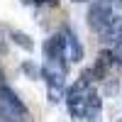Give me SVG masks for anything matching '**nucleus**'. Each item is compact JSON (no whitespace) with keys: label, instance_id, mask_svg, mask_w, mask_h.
<instances>
[{"label":"nucleus","instance_id":"f257e3e1","mask_svg":"<svg viewBox=\"0 0 122 122\" xmlns=\"http://www.w3.org/2000/svg\"><path fill=\"white\" fill-rule=\"evenodd\" d=\"M0 103H3V105H5L15 117H20V120L25 122V117H27V107H25V103L17 98L15 90H12V88H7L5 83L0 86Z\"/></svg>","mask_w":122,"mask_h":122},{"label":"nucleus","instance_id":"f03ea898","mask_svg":"<svg viewBox=\"0 0 122 122\" xmlns=\"http://www.w3.org/2000/svg\"><path fill=\"white\" fill-rule=\"evenodd\" d=\"M112 17V10L105 7V5H100V3H93V7L88 10V25L93 27V29H103V25L107 22V20Z\"/></svg>","mask_w":122,"mask_h":122},{"label":"nucleus","instance_id":"7ed1b4c3","mask_svg":"<svg viewBox=\"0 0 122 122\" xmlns=\"http://www.w3.org/2000/svg\"><path fill=\"white\" fill-rule=\"evenodd\" d=\"M64 42H66V46H64L66 61H81V59H83V46H81V42H78L76 34H71L66 29V32H64Z\"/></svg>","mask_w":122,"mask_h":122},{"label":"nucleus","instance_id":"20e7f679","mask_svg":"<svg viewBox=\"0 0 122 122\" xmlns=\"http://www.w3.org/2000/svg\"><path fill=\"white\" fill-rule=\"evenodd\" d=\"M100 107H103L100 95H95V93H86V98H83V117H88V120H98Z\"/></svg>","mask_w":122,"mask_h":122},{"label":"nucleus","instance_id":"39448f33","mask_svg":"<svg viewBox=\"0 0 122 122\" xmlns=\"http://www.w3.org/2000/svg\"><path fill=\"white\" fill-rule=\"evenodd\" d=\"M98 68H103V71H107V68H112L115 66V51H110V49H103V51L98 54V64H95Z\"/></svg>","mask_w":122,"mask_h":122},{"label":"nucleus","instance_id":"423d86ee","mask_svg":"<svg viewBox=\"0 0 122 122\" xmlns=\"http://www.w3.org/2000/svg\"><path fill=\"white\" fill-rule=\"evenodd\" d=\"M12 39H15V44H17V46L27 49V51H32V49H34V42H32V39H29L25 32H12Z\"/></svg>","mask_w":122,"mask_h":122},{"label":"nucleus","instance_id":"0eeeda50","mask_svg":"<svg viewBox=\"0 0 122 122\" xmlns=\"http://www.w3.org/2000/svg\"><path fill=\"white\" fill-rule=\"evenodd\" d=\"M22 71H25L29 78H39V66H34L32 61H25V64H22Z\"/></svg>","mask_w":122,"mask_h":122},{"label":"nucleus","instance_id":"6e6552de","mask_svg":"<svg viewBox=\"0 0 122 122\" xmlns=\"http://www.w3.org/2000/svg\"><path fill=\"white\" fill-rule=\"evenodd\" d=\"M49 100H51V103H61V88L49 86Z\"/></svg>","mask_w":122,"mask_h":122},{"label":"nucleus","instance_id":"1a4fd4ad","mask_svg":"<svg viewBox=\"0 0 122 122\" xmlns=\"http://www.w3.org/2000/svg\"><path fill=\"white\" fill-rule=\"evenodd\" d=\"M110 7H120L122 10V0H110Z\"/></svg>","mask_w":122,"mask_h":122},{"label":"nucleus","instance_id":"9d476101","mask_svg":"<svg viewBox=\"0 0 122 122\" xmlns=\"http://www.w3.org/2000/svg\"><path fill=\"white\" fill-rule=\"evenodd\" d=\"M29 3H34V5H42V3H46V0H29Z\"/></svg>","mask_w":122,"mask_h":122},{"label":"nucleus","instance_id":"9b49d317","mask_svg":"<svg viewBox=\"0 0 122 122\" xmlns=\"http://www.w3.org/2000/svg\"><path fill=\"white\" fill-rule=\"evenodd\" d=\"M46 3H49V5H59V0H46Z\"/></svg>","mask_w":122,"mask_h":122},{"label":"nucleus","instance_id":"f8f14e48","mask_svg":"<svg viewBox=\"0 0 122 122\" xmlns=\"http://www.w3.org/2000/svg\"><path fill=\"white\" fill-rule=\"evenodd\" d=\"M73 3H88V0H73Z\"/></svg>","mask_w":122,"mask_h":122},{"label":"nucleus","instance_id":"ddd939ff","mask_svg":"<svg viewBox=\"0 0 122 122\" xmlns=\"http://www.w3.org/2000/svg\"><path fill=\"white\" fill-rule=\"evenodd\" d=\"M25 3H29V0H25Z\"/></svg>","mask_w":122,"mask_h":122}]
</instances>
